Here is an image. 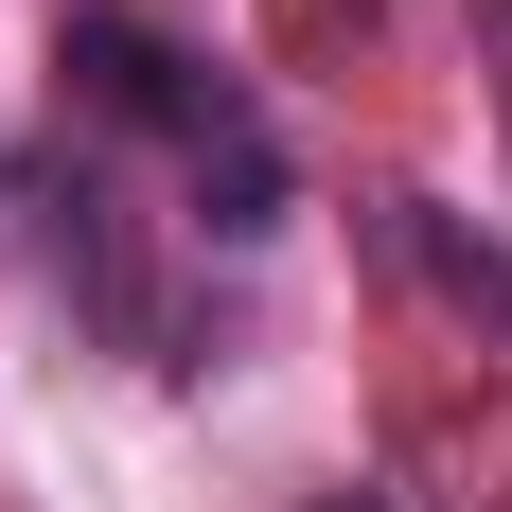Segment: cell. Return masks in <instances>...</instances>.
I'll list each match as a JSON object with an SVG mask.
<instances>
[{
  "label": "cell",
  "instance_id": "obj_1",
  "mask_svg": "<svg viewBox=\"0 0 512 512\" xmlns=\"http://www.w3.org/2000/svg\"><path fill=\"white\" fill-rule=\"evenodd\" d=\"M71 89H89L106 124H159V142H177L195 230H283V142H265V124L212 89V71H177L142 18H71Z\"/></svg>",
  "mask_w": 512,
  "mask_h": 512
},
{
  "label": "cell",
  "instance_id": "obj_2",
  "mask_svg": "<svg viewBox=\"0 0 512 512\" xmlns=\"http://www.w3.org/2000/svg\"><path fill=\"white\" fill-rule=\"evenodd\" d=\"M318 512H389V495H318Z\"/></svg>",
  "mask_w": 512,
  "mask_h": 512
},
{
  "label": "cell",
  "instance_id": "obj_3",
  "mask_svg": "<svg viewBox=\"0 0 512 512\" xmlns=\"http://www.w3.org/2000/svg\"><path fill=\"white\" fill-rule=\"evenodd\" d=\"M495 71H512V0H495Z\"/></svg>",
  "mask_w": 512,
  "mask_h": 512
}]
</instances>
